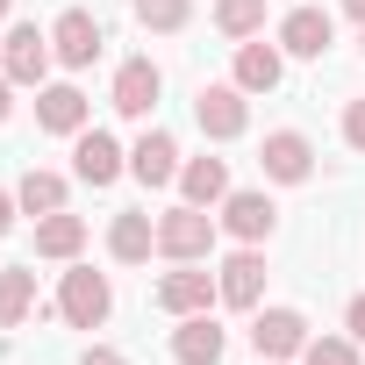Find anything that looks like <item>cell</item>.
Wrapping results in <instances>:
<instances>
[{
	"label": "cell",
	"instance_id": "cell-1",
	"mask_svg": "<svg viewBox=\"0 0 365 365\" xmlns=\"http://www.w3.org/2000/svg\"><path fill=\"white\" fill-rule=\"evenodd\" d=\"M158 251H165L172 265H201V258L215 251V215L194 208V201L165 208V215H158Z\"/></svg>",
	"mask_w": 365,
	"mask_h": 365
},
{
	"label": "cell",
	"instance_id": "cell-2",
	"mask_svg": "<svg viewBox=\"0 0 365 365\" xmlns=\"http://www.w3.org/2000/svg\"><path fill=\"white\" fill-rule=\"evenodd\" d=\"M108 308H115V287H108V272H93V265H72V272H65V287H58V315H65L72 329H101V322H108Z\"/></svg>",
	"mask_w": 365,
	"mask_h": 365
},
{
	"label": "cell",
	"instance_id": "cell-3",
	"mask_svg": "<svg viewBox=\"0 0 365 365\" xmlns=\"http://www.w3.org/2000/svg\"><path fill=\"white\" fill-rule=\"evenodd\" d=\"M51 36L36 29V22H22V29H8L0 36V72H8L15 86H43V72H51Z\"/></svg>",
	"mask_w": 365,
	"mask_h": 365
},
{
	"label": "cell",
	"instance_id": "cell-4",
	"mask_svg": "<svg viewBox=\"0 0 365 365\" xmlns=\"http://www.w3.org/2000/svg\"><path fill=\"white\" fill-rule=\"evenodd\" d=\"M194 122H201V136H215V143L244 136V129H251L244 86H201V93H194Z\"/></svg>",
	"mask_w": 365,
	"mask_h": 365
},
{
	"label": "cell",
	"instance_id": "cell-5",
	"mask_svg": "<svg viewBox=\"0 0 365 365\" xmlns=\"http://www.w3.org/2000/svg\"><path fill=\"white\" fill-rule=\"evenodd\" d=\"M165 315H208V301H222L215 294V272H201V265H179V272H165L158 279V294H150Z\"/></svg>",
	"mask_w": 365,
	"mask_h": 365
},
{
	"label": "cell",
	"instance_id": "cell-6",
	"mask_svg": "<svg viewBox=\"0 0 365 365\" xmlns=\"http://www.w3.org/2000/svg\"><path fill=\"white\" fill-rule=\"evenodd\" d=\"M72 172L86 179V187H115L129 165H122V143H115L108 129H79V136H72Z\"/></svg>",
	"mask_w": 365,
	"mask_h": 365
},
{
	"label": "cell",
	"instance_id": "cell-7",
	"mask_svg": "<svg viewBox=\"0 0 365 365\" xmlns=\"http://www.w3.org/2000/svg\"><path fill=\"white\" fill-rule=\"evenodd\" d=\"M258 165H265V179H279V187H301V179L315 172V150H308L301 129H272L265 150H258Z\"/></svg>",
	"mask_w": 365,
	"mask_h": 365
},
{
	"label": "cell",
	"instance_id": "cell-8",
	"mask_svg": "<svg viewBox=\"0 0 365 365\" xmlns=\"http://www.w3.org/2000/svg\"><path fill=\"white\" fill-rule=\"evenodd\" d=\"M215 294H222L230 308H258V294H265V258H258V244H244V251H230V258H222Z\"/></svg>",
	"mask_w": 365,
	"mask_h": 365
},
{
	"label": "cell",
	"instance_id": "cell-9",
	"mask_svg": "<svg viewBox=\"0 0 365 365\" xmlns=\"http://www.w3.org/2000/svg\"><path fill=\"white\" fill-rule=\"evenodd\" d=\"M51 51H58V65H72V72L93 65V58H101V22H93L86 8H65L58 29H51Z\"/></svg>",
	"mask_w": 365,
	"mask_h": 365
},
{
	"label": "cell",
	"instance_id": "cell-10",
	"mask_svg": "<svg viewBox=\"0 0 365 365\" xmlns=\"http://www.w3.org/2000/svg\"><path fill=\"white\" fill-rule=\"evenodd\" d=\"M158 93H165V79H158V65H150V58H129V65L115 72V115L143 122V115L158 108Z\"/></svg>",
	"mask_w": 365,
	"mask_h": 365
},
{
	"label": "cell",
	"instance_id": "cell-11",
	"mask_svg": "<svg viewBox=\"0 0 365 365\" xmlns=\"http://www.w3.org/2000/svg\"><path fill=\"white\" fill-rule=\"evenodd\" d=\"M251 344H258V358H301L308 351V322L294 308H265L251 322Z\"/></svg>",
	"mask_w": 365,
	"mask_h": 365
},
{
	"label": "cell",
	"instance_id": "cell-12",
	"mask_svg": "<svg viewBox=\"0 0 365 365\" xmlns=\"http://www.w3.org/2000/svg\"><path fill=\"white\" fill-rule=\"evenodd\" d=\"M222 329H215V315H179V329H172V358L179 365H222Z\"/></svg>",
	"mask_w": 365,
	"mask_h": 365
},
{
	"label": "cell",
	"instance_id": "cell-13",
	"mask_svg": "<svg viewBox=\"0 0 365 365\" xmlns=\"http://www.w3.org/2000/svg\"><path fill=\"white\" fill-rule=\"evenodd\" d=\"M129 172L143 179V187H172V179H179V143L165 129H143L136 150H129Z\"/></svg>",
	"mask_w": 365,
	"mask_h": 365
},
{
	"label": "cell",
	"instance_id": "cell-14",
	"mask_svg": "<svg viewBox=\"0 0 365 365\" xmlns=\"http://www.w3.org/2000/svg\"><path fill=\"white\" fill-rule=\"evenodd\" d=\"M329 43H336V29H329L322 8H294V15L279 22V51H287V58H322Z\"/></svg>",
	"mask_w": 365,
	"mask_h": 365
},
{
	"label": "cell",
	"instance_id": "cell-15",
	"mask_svg": "<svg viewBox=\"0 0 365 365\" xmlns=\"http://www.w3.org/2000/svg\"><path fill=\"white\" fill-rule=\"evenodd\" d=\"M36 129L43 136H79L86 129V93L79 86H43L36 93Z\"/></svg>",
	"mask_w": 365,
	"mask_h": 365
},
{
	"label": "cell",
	"instance_id": "cell-16",
	"mask_svg": "<svg viewBox=\"0 0 365 365\" xmlns=\"http://www.w3.org/2000/svg\"><path fill=\"white\" fill-rule=\"evenodd\" d=\"M272 222H279V208H272L265 194H230V201H222V230H230L237 244H265Z\"/></svg>",
	"mask_w": 365,
	"mask_h": 365
},
{
	"label": "cell",
	"instance_id": "cell-17",
	"mask_svg": "<svg viewBox=\"0 0 365 365\" xmlns=\"http://www.w3.org/2000/svg\"><path fill=\"white\" fill-rule=\"evenodd\" d=\"M279 79H287L279 43H251V36H244V43H237V86H244V93H272Z\"/></svg>",
	"mask_w": 365,
	"mask_h": 365
},
{
	"label": "cell",
	"instance_id": "cell-18",
	"mask_svg": "<svg viewBox=\"0 0 365 365\" xmlns=\"http://www.w3.org/2000/svg\"><path fill=\"white\" fill-rule=\"evenodd\" d=\"M179 194H187L194 208L230 201V165H222V158H187V165H179Z\"/></svg>",
	"mask_w": 365,
	"mask_h": 365
},
{
	"label": "cell",
	"instance_id": "cell-19",
	"mask_svg": "<svg viewBox=\"0 0 365 365\" xmlns=\"http://www.w3.org/2000/svg\"><path fill=\"white\" fill-rule=\"evenodd\" d=\"M108 251H115L122 265H143V258L158 251V222H150V215H136V208H129V215H115V222H108Z\"/></svg>",
	"mask_w": 365,
	"mask_h": 365
},
{
	"label": "cell",
	"instance_id": "cell-20",
	"mask_svg": "<svg viewBox=\"0 0 365 365\" xmlns=\"http://www.w3.org/2000/svg\"><path fill=\"white\" fill-rule=\"evenodd\" d=\"M29 308H36V272L29 265H8V272H0V329H22Z\"/></svg>",
	"mask_w": 365,
	"mask_h": 365
},
{
	"label": "cell",
	"instance_id": "cell-21",
	"mask_svg": "<svg viewBox=\"0 0 365 365\" xmlns=\"http://www.w3.org/2000/svg\"><path fill=\"white\" fill-rule=\"evenodd\" d=\"M79 244H86V222L79 215H43L36 222V258H79Z\"/></svg>",
	"mask_w": 365,
	"mask_h": 365
},
{
	"label": "cell",
	"instance_id": "cell-22",
	"mask_svg": "<svg viewBox=\"0 0 365 365\" xmlns=\"http://www.w3.org/2000/svg\"><path fill=\"white\" fill-rule=\"evenodd\" d=\"M15 201L43 222V215H58V208H65V179H58V172H43V165H29V172H22V187H15Z\"/></svg>",
	"mask_w": 365,
	"mask_h": 365
},
{
	"label": "cell",
	"instance_id": "cell-23",
	"mask_svg": "<svg viewBox=\"0 0 365 365\" xmlns=\"http://www.w3.org/2000/svg\"><path fill=\"white\" fill-rule=\"evenodd\" d=\"M215 29L237 36V43L258 36V29H265V0H215Z\"/></svg>",
	"mask_w": 365,
	"mask_h": 365
},
{
	"label": "cell",
	"instance_id": "cell-24",
	"mask_svg": "<svg viewBox=\"0 0 365 365\" xmlns=\"http://www.w3.org/2000/svg\"><path fill=\"white\" fill-rule=\"evenodd\" d=\"M187 15H194V0H136V22H143V29H158V36L187 29Z\"/></svg>",
	"mask_w": 365,
	"mask_h": 365
},
{
	"label": "cell",
	"instance_id": "cell-25",
	"mask_svg": "<svg viewBox=\"0 0 365 365\" xmlns=\"http://www.w3.org/2000/svg\"><path fill=\"white\" fill-rule=\"evenodd\" d=\"M301 365H358V351H351L344 336H308V351H301Z\"/></svg>",
	"mask_w": 365,
	"mask_h": 365
},
{
	"label": "cell",
	"instance_id": "cell-26",
	"mask_svg": "<svg viewBox=\"0 0 365 365\" xmlns=\"http://www.w3.org/2000/svg\"><path fill=\"white\" fill-rule=\"evenodd\" d=\"M344 143H351V150H365V101H351V108H344Z\"/></svg>",
	"mask_w": 365,
	"mask_h": 365
},
{
	"label": "cell",
	"instance_id": "cell-27",
	"mask_svg": "<svg viewBox=\"0 0 365 365\" xmlns=\"http://www.w3.org/2000/svg\"><path fill=\"white\" fill-rule=\"evenodd\" d=\"M344 322H351V336H358V344H365V294H358V301H351V308H344Z\"/></svg>",
	"mask_w": 365,
	"mask_h": 365
},
{
	"label": "cell",
	"instance_id": "cell-28",
	"mask_svg": "<svg viewBox=\"0 0 365 365\" xmlns=\"http://www.w3.org/2000/svg\"><path fill=\"white\" fill-rule=\"evenodd\" d=\"M15 208H22L15 194H0V237H8V230H15Z\"/></svg>",
	"mask_w": 365,
	"mask_h": 365
},
{
	"label": "cell",
	"instance_id": "cell-29",
	"mask_svg": "<svg viewBox=\"0 0 365 365\" xmlns=\"http://www.w3.org/2000/svg\"><path fill=\"white\" fill-rule=\"evenodd\" d=\"M86 365H129V358H122V351H108V344H101V351H86Z\"/></svg>",
	"mask_w": 365,
	"mask_h": 365
},
{
	"label": "cell",
	"instance_id": "cell-30",
	"mask_svg": "<svg viewBox=\"0 0 365 365\" xmlns=\"http://www.w3.org/2000/svg\"><path fill=\"white\" fill-rule=\"evenodd\" d=\"M8 108H15V79L0 72V122H8Z\"/></svg>",
	"mask_w": 365,
	"mask_h": 365
},
{
	"label": "cell",
	"instance_id": "cell-31",
	"mask_svg": "<svg viewBox=\"0 0 365 365\" xmlns=\"http://www.w3.org/2000/svg\"><path fill=\"white\" fill-rule=\"evenodd\" d=\"M344 15H358V22H365V0H344Z\"/></svg>",
	"mask_w": 365,
	"mask_h": 365
},
{
	"label": "cell",
	"instance_id": "cell-32",
	"mask_svg": "<svg viewBox=\"0 0 365 365\" xmlns=\"http://www.w3.org/2000/svg\"><path fill=\"white\" fill-rule=\"evenodd\" d=\"M258 365H287V358H258Z\"/></svg>",
	"mask_w": 365,
	"mask_h": 365
},
{
	"label": "cell",
	"instance_id": "cell-33",
	"mask_svg": "<svg viewBox=\"0 0 365 365\" xmlns=\"http://www.w3.org/2000/svg\"><path fill=\"white\" fill-rule=\"evenodd\" d=\"M0 22H8V0H0Z\"/></svg>",
	"mask_w": 365,
	"mask_h": 365
}]
</instances>
